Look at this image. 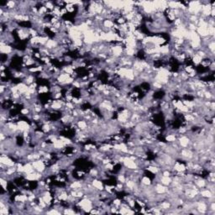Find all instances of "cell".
Returning a JSON list of instances; mask_svg holds the SVG:
<instances>
[{
  "instance_id": "cell-1",
  "label": "cell",
  "mask_w": 215,
  "mask_h": 215,
  "mask_svg": "<svg viewBox=\"0 0 215 215\" xmlns=\"http://www.w3.org/2000/svg\"><path fill=\"white\" fill-rule=\"evenodd\" d=\"M93 186L96 189H98V191H103L104 190V183L103 182L100 180V179H98V178H94L92 182Z\"/></svg>"
},
{
  "instance_id": "cell-2",
  "label": "cell",
  "mask_w": 215,
  "mask_h": 215,
  "mask_svg": "<svg viewBox=\"0 0 215 215\" xmlns=\"http://www.w3.org/2000/svg\"><path fill=\"white\" fill-rule=\"evenodd\" d=\"M171 181H172L171 177H164V176H162V177H161V179H160V183H161L162 185H164V186L168 187L171 183Z\"/></svg>"
}]
</instances>
